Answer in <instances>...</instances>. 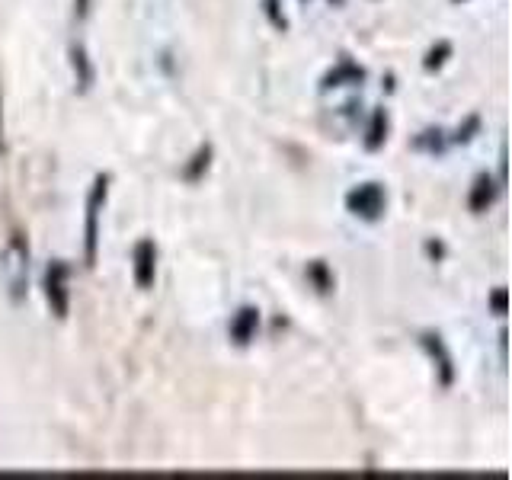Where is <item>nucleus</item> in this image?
Returning <instances> with one entry per match:
<instances>
[{
    "label": "nucleus",
    "mask_w": 512,
    "mask_h": 480,
    "mask_svg": "<svg viewBox=\"0 0 512 480\" xmlns=\"http://www.w3.org/2000/svg\"><path fill=\"white\" fill-rule=\"evenodd\" d=\"M308 279L317 285V292H330V288H333V276H330V272H327V266L324 263H308Z\"/></svg>",
    "instance_id": "13"
},
{
    "label": "nucleus",
    "mask_w": 512,
    "mask_h": 480,
    "mask_svg": "<svg viewBox=\"0 0 512 480\" xmlns=\"http://www.w3.org/2000/svg\"><path fill=\"white\" fill-rule=\"evenodd\" d=\"M132 260H135V285L148 292V288L154 285V272H157V247H154V240H138Z\"/></svg>",
    "instance_id": "5"
},
{
    "label": "nucleus",
    "mask_w": 512,
    "mask_h": 480,
    "mask_svg": "<svg viewBox=\"0 0 512 480\" xmlns=\"http://www.w3.org/2000/svg\"><path fill=\"white\" fill-rule=\"evenodd\" d=\"M420 343H423V349L429 352L432 362H436V368H439V381H442V388H452V381H455V359H452V352H448L445 340H442L439 333L426 330V333L420 336Z\"/></svg>",
    "instance_id": "4"
},
{
    "label": "nucleus",
    "mask_w": 512,
    "mask_h": 480,
    "mask_svg": "<svg viewBox=\"0 0 512 480\" xmlns=\"http://www.w3.org/2000/svg\"><path fill=\"white\" fill-rule=\"evenodd\" d=\"M477 128H480V119H477V116H471L464 125H458V132L452 135V144H468V141L474 138Z\"/></svg>",
    "instance_id": "15"
},
{
    "label": "nucleus",
    "mask_w": 512,
    "mask_h": 480,
    "mask_svg": "<svg viewBox=\"0 0 512 480\" xmlns=\"http://www.w3.org/2000/svg\"><path fill=\"white\" fill-rule=\"evenodd\" d=\"M68 276H71V269H68V263H61V260H52L45 269V298H48V308H52V314L58 320L68 317V308H71Z\"/></svg>",
    "instance_id": "2"
},
{
    "label": "nucleus",
    "mask_w": 512,
    "mask_h": 480,
    "mask_svg": "<svg viewBox=\"0 0 512 480\" xmlns=\"http://www.w3.org/2000/svg\"><path fill=\"white\" fill-rule=\"evenodd\" d=\"M256 327H260V311L256 308H240L231 320V340L237 346H247L253 336H256Z\"/></svg>",
    "instance_id": "6"
},
{
    "label": "nucleus",
    "mask_w": 512,
    "mask_h": 480,
    "mask_svg": "<svg viewBox=\"0 0 512 480\" xmlns=\"http://www.w3.org/2000/svg\"><path fill=\"white\" fill-rule=\"evenodd\" d=\"M496 189H500V186L493 183V176H487V173H484V176H477L474 186H471V196H468V208H471L474 215L487 212V208L493 205Z\"/></svg>",
    "instance_id": "7"
},
{
    "label": "nucleus",
    "mask_w": 512,
    "mask_h": 480,
    "mask_svg": "<svg viewBox=\"0 0 512 480\" xmlns=\"http://www.w3.org/2000/svg\"><path fill=\"white\" fill-rule=\"evenodd\" d=\"M71 61H74V71H77V84H80V90H87V87L93 84V68H90V58H87L84 48L74 45V48H71Z\"/></svg>",
    "instance_id": "11"
},
{
    "label": "nucleus",
    "mask_w": 512,
    "mask_h": 480,
    "mask_svg": "<svg viewBox=\"0 0 512 480\" xmlns=\"http://www.w3.org/2000/svg\"><path fill=\"white\" fill-rule=\"evenodd\" d=\"M109 192V176H96L87 196V224H84V260L87 266H96V240H100V212Z\"/></svg>",
    "instance_id": "1"
},
{
    "label": "nucleus",
    "mask_w": 512,
    "mask_h": 480,
    "mask_svg": "<svg viewBox=\"0 0 512 480\" xmlns=\"http://www.w3.org/2000/svg\"><path fill=\"white\" fill-rule=\"evenodd\" d=\"M359 80H365V71L359 68V64L340 61L324 80H320V90H333V87H343V84H359Z\"/></svg>",
    "instance_id": "8"
},
{
    "label": "nucleus",
    "mask_w": 512,
    "mask_h": 480,
    "mask_svg": "<svg viewBox=\"0 0 512 480\" xmlns=\"http://www.w3.org/2000/svg\"><path fill=\"white\" fill-rule=\"evenodd\" d=\"M426 250L432 253V256H442L445 250H442V244H426Z\"/></svg>",
    "instance_id": "18"
},
{
    "label": "nucleus",
    "mask_w": 512,
    "mask_h": 480,
    "mask_svg": "<svg viewBox=\"0 0 512 480\" xmlns=\"http://www.w3.org/2000/svg\"><path fill=\"white\" fill-rule=\"evenodd\" d=\"M208 164H212V148H208V144H205V148H199V151H196V157H192V164L183 170V176H186L189 183H196L199 176L208 170Z\"/></svg>",
    "instance_id": "12"
},
{
    "label": "nucleus",
    "mask_w": 512,
    "mask_h": 480,
    "mask_svg": "<svg viewBox=\"0 0 512 480\" xmlns=\"http://www.w3.org/2000/svg\"><path fill=\"white\" fill-rule=\"evenodd\" d=\"M442 135H445L442 128H426L423 135H416V138H413V148H416V151H429V154H442V151H445V144H448Z\"/></svg>",
    "instance_id": "10"
},
{
    "label": "nucleus",
    "mask_w": 512,
    "mask_h": 480,
    "mask_svg": "<svg viewBox=\"0 0 512 480\" xmlns=\"http://www.w3.org/2000/svg\"><path fill=\"white\" fill-rule=\"evenodd\" d=\"M490 308H493V314H506V288H496L490 298Z\"/></svg>",
    "instance_id": "16"
},
{
    "label": "nucleus",
    "mask_w": 512,
    "mask_h": 480,
    "mask_svg": "<svg viewBox=\"0 0 512 480\" xmlns=\"http://www.w3.org/2000/svg\"><path fill=\"white\" fill-rule=\"evenodd\" d=\"M452 55V42H439L436 48H432V52L426 55V61H423V68L426 71H436V68H442L445 64V58Z\"/></svg>",
    "instance_id": "14"
},
{
    "label": "nucleus",
    "mask_w": 512,
    "mask_h": 480,
    "mask_svg": "<svg viewBox=\"0 0 512 480\" xmlns=\"http://www.w3.org/2000/svg\"><path fill=\"white\" fill-rule=\"evenodd\" d=\"M384 202L388 199H384V189L378 183H362L346 196V208L362 221H378L384 212Z\"/></svg>",
    "instance_id": "3"
},
{
    "label": "nucleus",
    "mask_w": 512,
    "mask_h": 480,
    "mask_svg": "<svg viewBox=\"0 0 512 480\" xmlns=\"http://www.w3.org/2000/svg\"><path fill=\"white\" fill-rule=\"evenodd\" d=\"M384 138H388V116H384V109H375L372 122H368V132H365V151H378Z\"/></svg>",
    "instance_id": "9"
},
{
    "label": "nucleus",
    "mask_w": 512,
    "mask_h": 480,
    "mask_svg": "<svg viewBox=\"0 0 512 480\" xmlns=\"http://www.w3.org/2000/svg\"><path fill=\"white\" fill-rule=\"evenodd\" d=\"M336 4H343V0H336Z\"/></svg>",
    "instance_id": "19"
},
{
    "label": "nucleus",
    "mask_w": 512,
    "mask_h": 480,
    "mask_svg": "<svg viewBox=\"0 0 512 480\" xmlns=\"http://www.w3.org/2000/svg\"><path fill=\"white\" fill-rule=\"evenodd\" d=\"M266 13H269V20L276 23L279 29H285V16L279 13V0H266Z\"/></svg>",
    "instance_id": "17"
}]
</instances>
